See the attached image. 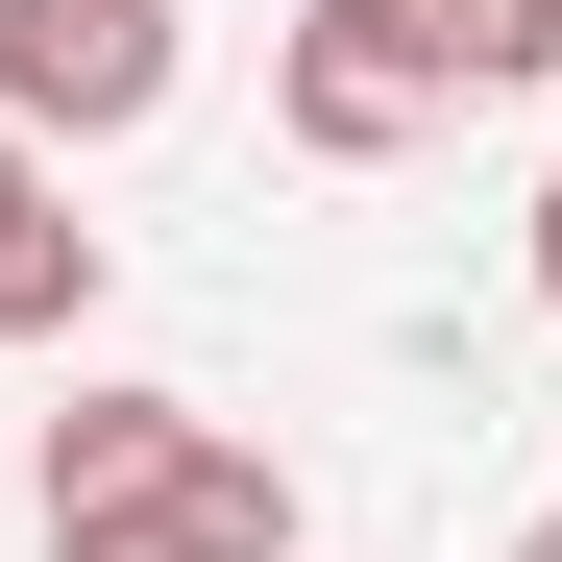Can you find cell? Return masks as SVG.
<instances>
[{"label": "cell", "mask_w": 562, "mask_h": 562, "mask_svg": "<svg viewBox=\"0 0 562 562\" xmlns=\"http://www.w3.org/2000/svg\"><path fill=\"white\" fill-rule=\"evenodd\" d=\"M269 123H294L318 171H392L440 123V25L416 0H294V49H269Z\"/></svg>", "instance_id": "obj_1"}, {"label": "cell", "mask_w": 562, "mask_h": 562, "mask_svg": "<svg viewBox=\"0 0 562 562\" xmlns=\"http://www.w3.org/2000/svg\"><path fill=\"white\" fill-rule=\"evenodd\" d=\"M147 99H171V0H0V123H25L49 171L123 147Z\"/></svg>", "instance_id": "obj_2"}, {"label": "cell", "mask_w": 562, "mask_h": 562, "mask_svg": "<svg viewBox=\"0 0 562 562\" xmlns=\"http://www.w3.org/2000/svg\"><path fill=\"white\" fill-rule=\"evenodd\" d=\"M49 562H294V464H269V440H196L171 490L49 514Z\"/></svg>", "instance_id": "obj_3"}, {"label": "cell", "mask_w": 562, "mask_h": 562, "mask_svg": "<svg viewBox=\"0 0 562 562\" xmlns=\"http://www.w3.org/2000/svg\"><path fill=\"white\" fill-rule=\"evenodd\" d=\"M99 318V221H74V171L0 123V342H74Z\"/></svg>", "instance_id": "obj_4"}, {"label": "cell", "mask_w": 562, "mask_h": 562, "mask_svg": "<svg viewBox=\"0 0 562 562\" xmlns=\"http://www.w3.org/2000/svg\"><path fill=\"white\" fill-rule=\"evenodd\" d=\"M196 440H221L196 392H74V416H49V514H123V490H171Z\"/></svg>", "instance_id": "obj_5"}, {"label": "cell", "mask_w": 562, "mask_h": 562, "mask_svg": "<svg viewBox=\"0 0 562 562\" xmlns=\"http://www.w3.org/2000/svg\"><path fill=\"white\" fill-rule=\"evenodd\" d=\"M440 25V99H514V74H562V0H416Z\"/></svg>", "instance_id": "obj_6"}, {"label": "cell", "mask_w": 562, "mask_h": 562, "mask_svg": "<svg viewBox=\"0 0 562 562\" xmlns=\"http://www.w3.org/2000/svg\"><path fill=\"white\" fill-rule=\"evenodd\" d=\"M514 269H538V318H562V171H538V221H514Z\"/></svg>", "instance_id": "obj_7"}, {"label": "cell", "mask_w": 562, "mask_h": 562, "mask_svg": "<svg viewBox=\"0 0 562 562\" xmlns=\"http://www.w3.org/2000/svg\"><path fill=\"white\" fill-rule=\"evenodd\" d=\"M514 562H562V514H538V538H514Z\"/></svg>", "instance_id": "obj_8"}]
</instances>
